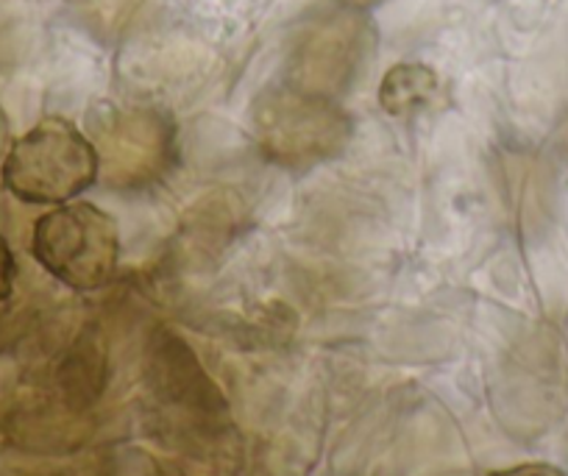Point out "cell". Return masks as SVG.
Segmentation results:
<instances>
[{
  "mask_svg": "<svg viewBox=\"0 0 568 476\" xmlns=\"http://www.w3.org/2000/svg\"><path fill=\"white\" fill-rule=\"evenodd\" d=\"M14 278H18V260H14L9 240L0 234V304L12 295Z\"/></svg>",
  "mask_w": 568,
  "mask_h": 476,
  "instance_id": "8992f818",
  "label": "cell"
},
{
  "mask_svg": "<svg viewBox=\"0 0 568 476\" xmlns=\"http://www.w3.org/2000/svg\"><path fill=\"white\" fill-rule=\"evenodd\" d=\"M343 3L352 9H371V7H376V3H382V0H343Z\"/></svg>",
  "mask_w": 568,
  "mask_h": 476,
  "instance_id": "9c48e42d",
  "label": "cell"
},
{
  "mask_svg": "<svg viewBox=\"0 0 568 476\" xmlns=\"http://www.w3.org/2000/svg\"><path fill=\"white\" fill-rule=\"evenodd\" d=\"M31 254L64 287L101 290L120 262V232L109 212L87 201H68L34 223Z\"/></svg>",
  "mask_w": 568,
  "mask_h": 476,
  "instance_id": "7a4b0ae2",
  "label": "cell"
},
{
  "mask_svg": "<svg viewBox=\"0 0 568 476\" xmlns=\"http://www.w3.org/2000/svg\"><path fill=\"white\" fill-rule=\"evenodd\" d=\"M488 476H566L557 465L549 463H524V465H513V468H501V470H490Z\"/></svg>",
  "mask_w": 568,
  "mask_h": 476,
  "instance_id": "52a82bcc",
  "label": "cell"
},
{
  "mask_svg": "<svg viewBox=\"0 0 568 476\" xmlns=\"http://www.w3.org/2000/svg\"><path fill=\"white\" fill-rule=\"evenodd\" d=\"M368 37V26L352 12H332L313 20L293 51L291 84L332 95L354 75Z\"/></svg>",
  "mask_w": 568,
  "mask_h": 476,
  "instance_id": "277c9868",
  "label": "cell"
},
{
  "mask_svg": "<svg viewBox=\"0 0 568 476\" xmlns=\"http://www.w3.org/2000/svg\"><path fill=\"white\" fill-rule=\"evenodd\" d=\"M557 145H560L562 156L568 159V114H566V118H562V123H560V134H557Z\"/></svg>",
  "mask_w": 568,
  "mask_h": 476,
  "instance_id": "ba28073f",
  "label": "cell"
},
{
  "mask_svg": "<svg viewBox=\"0 0 568 476\" xmlns=\"http://www.w3.org/2000/svg\"><path fill=\"white\" fill-rule=\"evenodd\" d=\"M256 142L282 168H310L337 156L352 136L348 114L332 95L282 87L260 98L254 114Z\"/></svg>",
  "mask_w": 568,
  "mask_h": 476,
  "instance_id": "3957f363",
  "label": "cell"
},
{
  "mask_svg": "<svg viewBox=\"0 0 568 476\" xmlns=\"http://www.w3.org/2000/svg\"><path fill=\"white\" fill-rule=\"evenodd\" d=\"M101 176V153L68 118H45L3 159V188L23 204L59 206L79 199Z\"/></svg>",
  "mask_w": 568,
  "mask_h": 476,
  "instance_id": "6da1fadb",
  "label": "cell"
},
{
  "mask_svg": "<svg viewBox=\"0 0 568 476\" xmlns=\"http://www.w3.org/2000/svg\"><path fill=\"white\" fill-rule=\"evenodd\" d=\"M440 81L426 64H398L379 87V103L393 118H413L438 101Z\"/></svg>",
  "mask_w": 568,
  "mask_h": 476,
  "instance_id": "5b68a950",
  "label": "cell"
}]
</instances>
